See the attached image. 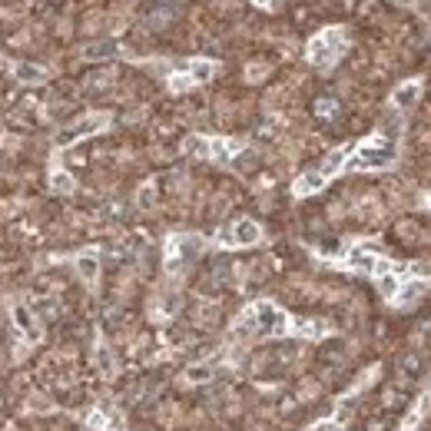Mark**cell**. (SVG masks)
I'll list each match as a JSON object with an SVG mask.
<instances>
[{
    "label": "cell",
    "instance_id": "4fadbf2b",
    "mask_svg": "<svg viewBox=\"0 0 431 431\" xmlns=\"http://www.w3.org/2000/svg\"><path fill=\"white\" fill-rule=\"evenodd\" d=\"M428 292V282L425 279H415V282H408V285H401L398 289V295H395V305H415Z\"/></svg>",
    "mask_w": 431,
    "mask_h": 431
},
{
    "label": "cell",
    "instance_id": "603a6c76",
    "mask_svg": "<svg viewBox=\"0 0 431 431\" xmlns=\"http://www.w3.org/2000/svg\"><path fill=\"white\" fill-rule=\"evenodd\" d=\"M160 421H163V425H176V421H179V408H176L173 401H169V405H163V408H160Z\"/></svg>",
    "mask_w": 431,
    "mask_h": 431
},
{
    "label": "cell",
    "instance_id": "2e32d148",
    "mask_svg": "<svg viewBox=\"0 0 431 431\" xmlns=\"http://www.w3.org/2000/svg\"><path fill=\"white\" fill-rule=\"evenodd\" d=\"M210 378H212V365H210V361L189 365L186 375H183V382H189V385H202V382H210Z\"/></svg>",
    "mask_w": 431,
    "mask_h": 431
},
{
    "label": "cell",
    "instance_id": "3957f363",
    "mask_svg": "<svg viewBox=\"0 0 431 431\" xmlns=\"http://www.w3.org/2000/svg\"><path fill=\"white\" fill-rule=\"evenodd\" d=\"M352 156L349 146H338V150H332L326 156V160H319V166H312L309 173H302L299 179H295V196H309V193H315V189H322L332 179L335 173H342V166H345V160Z\"/></svg>",
    "mask_w": 431,
    "mask_h": 431
},
{
    "label": "cell",
    "instance_id": "ac0fdd59",
    "mask_svg": "<svg viewBox=\"0 0 431 431\" xmlns=\"http://www.w3.org/2000/svg\"><path fill=\"white\" fill-rule=\"evenodd\" d=\"M50 186L57 189V193H63V196H70L73 189H77V183H73V179H70L67 173H63L60 166H53V176H50Z\"/></svg>",
    "mask_w": 431,
    "mask_h": 431
},
{
    "label": "cell",
    "instance_id": "f546056e",
    "mask_svg": "<svg viewBox=\"0 0 431 431\" xmlns=\"http://www.w3.org/2000/svg\"><path fill=\"white\" fill-rule=\"evenodd\" d=\"M252 431H259V428H252Z\"/></svg>",
    "mask_w": 431,
    "mask_h": 431
},
{
    "label": "cell",
    "instance_id": "7c38bea8",
    "mask_svg": "<svg viewBox=\"0 0 431 431\" xmlns=\"http://www.w3.org/2000/svg\"><path fill=\"white\" fill-rule=\"evenodd\" d=\"M94 361H96V368H100V372H103V375H110V378H113V375L120 372L117 352H113V349H106L103 342H100V345H96V349H94Z\"/></svg>",
    "mask_w": 431,
    "mask_h": 431
},
{
    "label": "cell",
    "instance_id": "7a4b0ae2",
    "mask_svg": "<svg viewBox=\"0 0 431 431\" xmlns=\"http://www.w3.org/2000/svg\"><path fill=\"white\" fill-rule=\"evenodd\" d=\"M349 160H352V169H385V166H392L398 160L395 127L388 123L385 133H378V136H372V140H365Z\"/></svg>",
    "mask_w": 431,
    "mask_h": 431
},
{
    "label": "cell",
    "instance_id": "5b68a950",
    "mask_svg": "<svg viewBox=\"0 0 431 431\" xmlns=\"http://www.w3.org/2000/svg\"><path fill=\"white\" fill-rule=\"evenodd\" d=\"M202 249H206V239H202V236H196V233H176V236H169V243H166V249H163L169 276H176V272L186 266V262H193Z\"/></svg>",
    "mask_w": 431,
    "mask_h": 431
},
{
    "label": "cell",
    "instance_id": "8fae6325",
    "mask_svg": "<svg viewBox=\"0 0 431 431\" xmlns=\"http://www.w3.org/2000/svg\"><path fill=\"white\" fill-rule=\"evenodd\" d=\"M418 96H421V83L408 80V83L398 86L395 94H392V106H398V110H411V106L418 103Z\"/></svg>",
    "mask_w": 431,
    "mask_h": 431
},
{
    "label": "cell",
    "instance_id": "44dd1931",
    "mask_svg": "<svg viewBox=\"0 0 431 431\" xmlns=\"http://www.w3.org/2000/svg\"><path fill=\"white\" fill-rule=\"evenodd\" d=\"M136 206H140V210H153V206H156V183H153V179L136 193Z\"/></svg>",
    "mask_w": 431,
    "mask_h": 431
},
{
    "label": "cell",
    "instance_id": "484cf974",
    "mask_svg": "<svg viewBox=\"0 0 431 431\" xmlns=\"http://www.w3.org/2000/svg\"><path fill=\"white\" fill-rule=\"evenodd\" d=\"M315 392H319V385H312V382H309V385H305V388H302V398H312Z\"/></svg>",
    "mask_w": 431,
    "mask_h": 431
},
{
    "label": "cell",
    "instance_id": "30bf717a",
    "mask_svg": "<svg viewBox=\"0 0 431 431\" xmlns=\"http://www.w3.org/2000/svg\"><path fill=\"white\" fill-rule=\"evenodd\" d=\"M77 262V272H80V279L94 289L96 285V279H100V259H96V252L90 249V252H80V256L73 259Z\"/></svg>",
    "mask_w": 431,
    "mask_h": 431
},
{
    "label": "cell",
    "instance_id": "ffe728a7",
    "mask_svg": "<svg viewBox=\"0 0 431 431\" xmlns=\"http://www.w3.org/2000/svg\"><path fill=\"white\" fill-rule=\"evenodd\" d=\"M421 365H425V361H421V355H405V359L398 361V368H401V375H405V378H418Z\"/></svg>",
    "mask_w": 431,
    "mask_h": 431
},
{
    "label": "cell",
    "instance_id": "8992f818",
    "mask_svg": "<svg viewBox=\"0 0 431 431\" xmlns=\"http://www.w3.org/2000/svg\"><path fill=\"white\" fill-rule=\"evenodd\" d=\"M236 150H239V143H226V140H219V136H189V140L183 143V153H186V156L216 160V163H229Z\"/></svg>",
    "mask_w": 431,
    "mask_h": 431
},
{
    "label": "cell",
    "instance_id": "83f0119b",
    "mask_svg": "<svg viewBox=\"0 0 431 431\" xmlns=\"http://www.w3.org/2000/svg\"><path fill=\"white\" fill-rule=\"evenodd\" d=\"M398 4H405V7H411V4H415V0H398Z\"/></svg>",
    "mask_w": 431,
    "mask_h": 431
},
{
    "label": "cell",
    "instance_id": "f1b7e54d",
    "mask_svg": "<svg viewBox=\"0 0 431 431\" xmlns=\"http://www.w3.org/2000/svg\"><path fill=\"white\" fill-rule=\"evenodd\" d=\"M425 202H428V210H431V196H428V199H425Z\"/></svg>",
    "mask_w": 431,
    "mask_h": 431
},
{
    "label": "cell",
    "instance_id": "277c9868",
    "mask_svg": "<svg viewBox=\"0 0 431 431\" xmlns=\"http://www.w3.org/2000/svg\"><path fill=\"white\" fill-rule=\"evenodd\" d=\"M342 50H345V30L342 27H328V30H322V34H315L309 40L305 53H309V60H312L315 67L332 70L338 63V57H342Z\"/></svg>",
    "mask_w": 431,
    "mask_h": 431
},
{
    "label": "cell",
    "instance_id": "7402d4cb",
    "mask_svg": "<svg viewBox=\"0 0 431 431\" xmlns=\"http://www.w3.org/2000/svg\"><path fill=\"white\" fill-rule=\"evenodd\" d=\"M315 113H319V117H326V120H332L338 113V103L332 100V96H326V100H319V103H315Z\"/></svg>",
    "mask_w": 431,
    "mask_h": 431
},
{
    "label": "cell",
    "instance_id": "e0dca14e",
    "mask_svg": "<svg viewBox=\"0 0 431 431\" xmlns=\"http://www.w3.org/2000/svg\"><path fill=\"white\" fill-rule=\"evenodd\" d=\"M186 67H189V73H193V80L196 83H210L212 73H216V67H212L210 60H189Z\"/></svg>",
    "mask_w": 431,
    "mask_h": 431
},
{
    "label": "cell",
    "instance_id": "9a60e30c",
    "mask_svg": "<svg viewBox=\"0 0 431 431\" xmlns=\"http://www.w3.org/2000/svg\"><path fill=\"white\" fill-rule=\"evenodd\" d=\"M117 53H120V47L110 44V40H100V44L83 47V60H110V57H117Z\"/></svg>",
    "mask_w": 431,
    "mask_h": 431
},
{
    "label": "cell",
    "instance_id": "52a82bcc",
    "mask_svg": "<svg viewBox=\"0 0 431 431\" xmlns=\"http://www.w3.org/2000/svg\"><path fill=\"white\" fill-rule=\"evenodd\" d=\"M262 243V226L256 219H239L233 226H226L219 233V245L226 249H236V245H256Z\"/></svg>",
    "mask_w": 431,
    "mask_h": 431
},
{
    "label": "cell",
    "instance_id": "4316f807",
    "mask_svg": "<svg viewBox=\"0 0 431 431\" xmlns=\"http://www.w3.org/2000/svg\"><path fill=\"white\" fill-rule=\"evenodd\" d=\"M256 7H272V4H279V0H252Z\"/></svg>",
    "mask_w": 431,
    "mask_h": 431
},
{
    "label": "cell",
    "instance_id": "cb8c5ba5",
    "mask_svg": "<svg viewBox=\"0 0 431 431\" xmlns=\"http://www.w3.org/2000/svg\"><path fill=\"white\" fill-rule=\"evenodd\" d=\"M27 411H53V405H47L44 395H30L27 398Z\"/></svg>",
    "mask_w": 431,
    "mask_h": 431
},
{
    "label": "cell",
    "instance_id": "6da1fadb",
    "mask_svg": "<svg viewBox=\"0 0 431 431\" xmlns=\"http://www.w3.org/2000/svg\"><path fill=\"white\" fill-rule=\"evenodd\" d=\"M292 332L289 315L276 302H252L233 326V338H269Z\"/></svg>",
    "mask_w": 431,
    "mask_h": 431
},
{
    "label": "cell",
    "instance_id": "9c48e42d",
    "mask_svg": "<svg viewBox=\"0 0 431 431\" xmlns=\"http://www.w3.org/2000/svg\"><path fill=\"white\" fill-rule=\"evenodd\" d=\"M13 322H17V328L24 332L27 342H40V335H44V328H40V322H37V315L27 309V305H13Z\"/></svg>",
    "mask_w": 431,
    "mask_h": 431
},
{
    "label": "cell",
    "instance_id": "d6986e66",
    "mask_svg": "<svg viewBox=\"0 0 431 431\" xmlns=\"http://www.w3.org/2000/svg\"><path fill=\"white\" fill-rule=\"evenodd\" d=\"M378 289H382L388 299H395L398 289H401V276H395V272H382V276H378Z\"/></svg>",
    "mask_w": 431,
    "mask_h": 431
},
{
    "label": "cell",
    "instance_id": "ba28073f",
    "mask_svg": "<svg viewBox=\"0 0 431 431\" xmlns=\"http://www.w3.org/2000/svg\"><path fill=\"white\" fill-rule=\"evenodd\" d=\"M103 127H110V117H106V113H90V117L77 120L73 127L63 129L60 146H73V143H80V140H86V136H94V133H100Z\"/></svg>",
    "mask_w": 431,
    "mask_h": 431
},
{
    "label": "cell",
    "instance_id": "d4e9b609",
    "mask_svg": "<svg viewBox=\"0 0 431 431\" xmlns=\"http://www.w3.org/2000/svg\"><path fill=\"white\" fill-rule=\"evenodd\" d=\"M266 73H269V67H262V63H252V67L245 70V77H249V80H252V83H259V80H262V77H266Z\"/></svg>",
    "mask_w": 431,
    "mask_h": 431
},
{
    "label": "cell",
    "instance_id": "5bb4252c",
    "mask_svg": "<svg viewBox=\"0 0 431 431\" xmlns=\"http://www.w3.org/2000/svg\"><path fill=\"white\" fill-rule=\"evenodd\" d=\"M13 77L20 83H40V80H47V70L37 67V63H13Z\"/></svg>",
    "mask_w": 431,
    "mask_h": 431
}]
</instances>
